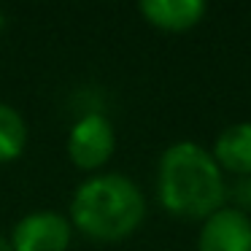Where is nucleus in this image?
<instances>
[{
    "instance_id": "f257e3e1",
    "label": "nucleus",
    "mask_w": 251,
    "mask_h": 251,
    "mask_svg": "<svg viewBox=\"0 0 251 251\" xmlns=\"http://www.w3.org/2000/svg\"><path fill=\"white\" fill-rule=\"evenodd\" d=\"M157 195L168 213L202 219L224 208L227 184L213 154L200 143L178 141L165 149L157 168Z\"/></svg>"
},
{
    "instance_id": "f03ea898",
    "label": "nucleus",
    "mask_w": 251,
    "mask_h": 251,
    "mask_svg": "<svg viewBox=\"0 0 251 251\" xmlns=\"http://www.w3.org/2000/svg\"><path fill=\"white\" fill-rule=\"evenodd\" d=\"M146 197L141 186L122 173L87 178L71 200V222L78 232L98 243H119L141 227Z\"/></svg>"
},
{
    "instance_id": "7ed1b4c3",
    "label": "nucleus",
    "mask_w": 251,
    "mask_h": 251,
    "mask_svg": "<svg viewBox=\"0 0 251 251\" xmlns=\"http://www.w3.org/2000/svg\"><path fill=\"white\" fill-rule=\"evenodd\" d=\"M116 146L114 125L103 114H87L68 135V157L81 170H98L111 159Z\"/></svg>"
},
{
    "instance_id": "20e7f679",
    "label": "nucleus",
    "mask_w": 251,
    "mask_h": 251,
    "mask_svg": "<svg viewBox=\"0 0 251 251\" xmlns=\"http://www.w3.org/2000/svg\"><path fill=\"white\" fill-rule=\"evenodd\" d=\"M73 227L57 211H33L14 224L8 238L14 251H68Z\"/></svg>"
},
{
    "instance_id": "39448f33",
    "label": "nucleus",
    "mask_w": 251,
    "mask_h": 251,
    "mask_svg": "<svg viewBox=\"0 0 251 251\" xmlns=\"http://www.w3.org/2000/svg\"><path fill=\"white\" fill-rule=\"evenodd\" d=\"M197 251H251V219L224 205L202 222Z\"/></svg>"
},
{
    "instance_id": "423d86ee",
    "label": "nucleus",
    "mask_w": 251,
    "mask_h": 251,
    "mask_svg": "<svg viewBox=\"0 0 251 251\" xmlns=\"http://www.w3.org/2000/svg\"><path fill=\"white\" fill-rule=\"evenodd\" d=\"M141 14L151 27L165 33H184L202 22L205 3L202 0H143Z\"/></svg>"
},
{
    "instance_id": "0eeeda50",
    "label": "nucleus",
    "mask_w": 251,
    "mask_h": 251,
    "mask_svg": "<svg viewBox=\"0 0 251 251\" xmlns=\"http://www.w3.org/2000/svg\"><path fill=\"white\" fill-rule=\"evenodd\" d=\"M213 159L222 170L240 176H251V122H238L219 132L213 143Z\"/></svg>"
},
{
    "instance_id": "6e6552de",
    "label": "nucleus",
    "mask_w": 251,
    "mask_h": 251,
    "mask_svg": "<svg viewBox=\"0 0 251 251\" xmlns=\"http://www.w3.org/2000/svg\"><path fill=\"white\" fill-rule=\"evenodd\" d=\"M27 125L22 114L8 103H0V162H11L25 151Z\"/></svg>"
},
{
    "instance_id": "1a4fd4ad",
    "label": "nucleus",
    "mask_w": 251,
    "mask_h": 251,
    "mask_svg": "<svg viewBox=\"0 0 251 251\" xmlns=\"http://www.w3.org/2000/svg\"><path fill=\"white\" fill-rule=\"evenodd\" d=\"M227 197H232L235 205L240 213H246L249 216L251 213V176H240L238 181H235L232 189H227Z\"/></svg>"
},
{
    "instance_id": "9d476101",
    "label": "nucleus",
    "mask_w": 251,
    "mask_h": 251,
    "mask_svg": "<svg viewBox=\"0 0 251 251\" xmlns=\"http://www.w3.org/2000/svg\"><path fill=\"white\" fill-rule=\"evenodd\" d=\"M0 251H14L11 243H8V238H3V235H0Z\"/></svg>"
},
{
    "instance_id": "9b49d317",
    "label": "nucleus",
    "mask_w": 251,
    "mask_h": 251,
    "mask_svg": "<svg viewBox=\"0 0 251 251\" xmlns=\"http://www.w3.org/2000/svg\"><path fill=\"white\" fill-rule=\"evenodd\" d=\"M3 25H6V17H3V11H0V30H3Z\"/></svg>"
}]
</instances>
